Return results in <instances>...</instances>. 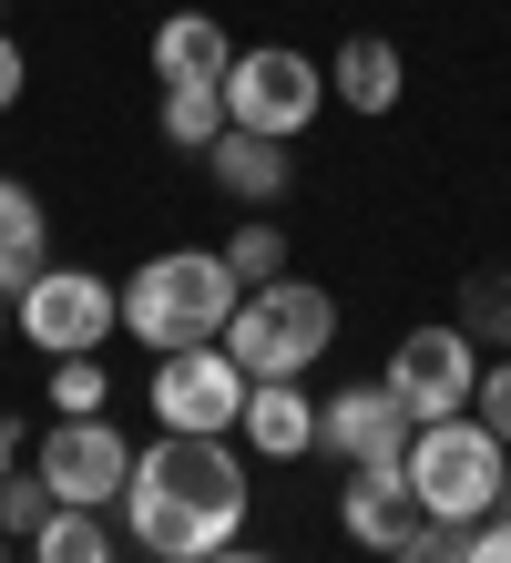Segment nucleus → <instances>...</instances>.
Segmentation results:
<instances>
[{
    "instance_id": "1",
    "label": "nucleus",
    "mask_w": 511,
    "mask_h": 563,
    "mask_svg": "<svg viewBox=\"0 0 511 563\" xmlns=\"http://www.w3.org/2000/svg\"><path fill=\"white\" fill-rule=\"evenodd\" d=\"M113 512L154 563H204L215 543L246 533V461L204 430H164L154 451H133V482Z\"/></svg>"
},
{
    "instance_id": "2",
    "label": "nucleus",
    "mask_w": 511,
    "mask_h": 563,
    "mask_svg": "<svg viewBox=\"0 0 511 563\" xmlns=\"http://www.w3.org/2000/svg\"><path fill=\"white\" fill-rule=\"evenodd\" d=\"M235 297L246 287L225 277L215 246H164V256H144V267L123 277V339H144L154 358L164 349H204V339H225Z\"/></svg>"
},
{
    "instance_id": "3",
    "label": "nucleus",
    "mask_w": 511,
    "mask_h": 563,
    "mask_svg": "<svg viewBox=\"0 0 511 563\" xmlns=\"http://www.w3.org/2000/svg\"><path fill=\"white\" fill-rule=\"evenodd\" d=\"M246 379H307L318 358L337 349V297L318 277H266L235 297V318H225V339H215Z\"/></svg>"
},
{
    "instance_id": "4",
    "label": "nucleus",
    "mask_w": 511,
    "mask_h": 563,
    "mask_svg": "<svg viewBox=\"0 0 511 563\" xmlns=\"http://www.w3.org/2000/svg\"><path fill=\"white\" fill-rule=\"evenodd\" d=\"M399 472H409V492H420V512H430V522H481V512H501V472H511V451L491 441V420H481V410H451V420H420V430H409Z\"/></svg>"
},
{
    "instance_id": "5",
    "label": "nucleus",
    "mask_w": 511,
    "mask_h": 563,
    "mask_svg": "<svg viewBox=\"0 0 511 563\" xmlns=\"http://www.w3.org/2000/svg\"><path fill=\"white\" fill-rule=\"evenodd\" d=\"M225 123H246V134H277V144H297L307 123L327 113V73L307 62L297 42H246L225 62Z\"/></svg>"
},
{
    "instance_id": "6",
    "label": "nucleus",
    "mask_w": 511,
    "mask_h": 563,
    "mask_svg": "<svg viewBox=\"0 0 511 563\" xmlns=\"http://www.w3.org/2000/svg\"><path fill=\"white\" fill-rule=\"evenodd\" d=\"M11 328L42 358H82L102 339H123V287L113 277H92V267H42L21 297H11Z\"/></svg>"
},
{
    "instance_id": "7",
    "label": "nucleus",
    "mask_w": 511,
    "mask_h": 563,
    "mask_svg": "<svg viewBox=\"0 0 511 563\" xmlns=\"http://www.w3.org/2000/svg\"><path fill=\"white\" fill-rule=\"evenodd\" d=\"M379 389H389L409 420H451V410H470V389H481V339H470L460 318L451 328H399Z\"/></svg>"
},
{
    "instance_id": "8",
    "label": "nucleus",
    "mask_w": 511,
    "mask_h": 563,
    "mask_svg": "<svg viewBox=\"0 0 511 563\" xmlns=\"http://www.w3.org/2000/svg\"><path fill=\"white\" fill-rule=\"evenodd\" d=\"M31 472L52 482V503H73V512H102V503H123V482H133V441L113 420H62L42 430V451H31Z\"/></svg>"
},
{
    "instance_id": "9",
    "label": "nucleus",
    "mask_w": 511,
    "mask_h": 563,
    "mask_svg": "<svg viewBox=\"0 0 511 563\" xmlns=\"http://www.w3.org/2000/svg\"><path fill=\"white\" fill-rule=\"evenodd\" d=\"M154 420L225 441V430L246 420V369H235L215 339H204V349H164V358H154Z\"/></svg>"
},
{
    "instance_id": "10",
    "label": "nucleus",
    "mask_w": 511,
    "mask_h": 563,
    "mask_svg": "<svg viewBox=\"0 0 511 563\" xmlns=\"http://www.w3.org/2000/svg\"><path fill=\"white\" fill-rule=\"evenodd\" d=\"M337 522H348V543L358 553H409V533H420V492H409V472L399 461H348V492H337Z\"/></svg>"
},
{
    "instance_id": "11",
    "label": "nucleus",
    "mask_w": 511,
    "mask_h": 563,
    "mask_svg": "<svg viewBox=\"0 0 511 563\" xmlns=\"http://www.w3.org/2000/svg\"><path fill=\"white\" fill-rule=\"evenodd\" d=\"M409 420L379 379H358V389H337V400H318V451H337V461H399L409 451Z\"/></svg>"
},
{
    "instance_id": "12",
    "label": "nucleus",
    "mask_w": 511,
    "mask_h": 563,
    "mask_svg": "<svg viewBox=\"0 0 511 563\" xmlns=\"http://www.w3.org/2000/svg\"><path fill=\"white\" fill-rule=\"evenodd\" d=\"M204 175H215L246 216H266V206L297 185V164H287V144H277V134H246V123H225V134L204 144Z\"/></svg>"
},
{
    "instance_id": "13",
    "label": "nucleus",
    "mask_w": 511,
    "mask_h": 563,
    "mask_svg": "<svg viewBox=\"0 0 511 563\" xmlns=\"http://www.w3.org/2000/svg\"><path fill=\"white\" fill-rule=\"evenodd\" d=\"M246 451L256 461H307L318 451V400H307L297 379H246Z\"/></svg>"
},
{
    "instance_id": "14",
    "label": "nucleus",
    "mask_w": 511,
    "mask_h": 563,
    "mask_svg": "<svg viewBox=\"0 0 511 563\" xmlns=\"http://www.w3.org/2000/svg\"><path fill=\"white\" fill-rule=\"evenodd\" d=\"M327 92L348 113H399V92H409V62H399V42L389 31H358V42H337V62H327Z\"/></svg>"
},
{
    "instance_id": "15",
    "label": "nucleus",
    "mask_w": 511,
    "mask_h": 563,
    "mask_svg": "<svg viewBox=\"0 0 511 563\" xmlns=\"http://www.w3.org/2000/svg\"><path fill=\"white\" fill-rule=\"evenodd\" d=\"M225 62H235V31L215 11L154 21V82H225Z\"/></svg>"
},
{
    "instance_id": "16",
    "label": "nucleus",
    "mask_w": 511,
    "mask_h": 563,
    "mask_svg": "<svg viewBox=\"0 0 511 563\" xmlns=\"http://www.w3.org/2000/svg\"><path fill=\"white\" fill-rule=\"evenodd\" d=\"M52 216H42V195H31V185H11V175H0V287H31V277H42L52 267Z\"/></svg>"
},
{
    "instance_id": "17",
    "label": "nucleus",
    "mask_w": 511,
    "mask_h": 563,
    "mask_svg": "<svg viewBox=\"0 0 511 563\" xmlns=\"http://www.w3.org/2000/svg\"><path fill=\"white\" fill-rule=\"evenodd\" d=\"M154 123H164V144H185V154H204L225 134V92L215 82H164V103H154Z\"/></svg>"
},
{
    "instance_id": "18",
    "label": "nucleus",
    "mask_w": 511,
    "mask_h": 563,
    "mask_svg": "<svg viewBox=\"0 0 511 563\" xmlns=\"http://www.w3.org/2000/svg\"><path fill=\"white\" fill-rule=\"evenodd\" d=\"M31 563H113V533H102V512H73V503H62L42 533H31Z\"/></svg>"
},
{
    "instance_id": "19",
    "label": "nucleus",
    "mask_w": 511,
    "mask_h": 563,
    "mask_svg": "<svg viewBox=\"0 0 511 563\" xmlns=\"http://www.w3.org/2000/svg\"><path fill=\"white\" fill-rule=\"evenodd\" d=\"M215 256H225V277H235V287L287 277V236H277V216H246V225H235V236H225Z\"/></svg>"
},
{
    "instance_id": "20",
    "label": "nucleus",
    "mask_w": 511,
    "mask_h": 563,
    "mask_svg": "<svg viewBox=\"0 0 511 563\" xmlns=\"http://www.w3.org/2000/svg\"><path fill=\"white\" fill-rule=\"evenodd\" d=\"M102 400H113V369H102V349L52 358V410H62V420H92Z\"/></svg>"
},
{
    "instance_id": "21",
    "label": "nucleus",
    "mask_w": 511,
    "mask_h": 563,
    "mask_svg": "<svg viewBox=\"0 0 511 563\" xmlns=\"http://www.w3.org/2000/svg\"><path fill=\"white\" fill-rule=\"evenodd\" d=\"M460 328L491 339V349H511V267H481V277L460 287Z\"/></svg>"
},
{
    "instance_id": "22",
    "label": "nucleus",
    "mask_w": 511,
    "mask_h": 563,
    "mask_svg": "<svg viewBox=\"0 0 511 563\" xmlns=\"http://www.w3.org/2000/svg\"><path fill=\"white\" fill-rule=\"evenodd\" d=\"M62 503H52V482L42 472H0V533H42Z\"/></svg>"
},
{
    "instance_id": "23",
    "label": "nucleus",
    "mask_w": 511,
    "mask_h": 563,
    "mask_svg": "<svg viewBox=\"0 0 511 563\" xmlns=\"http://www.w3.org/2000/svg\"><path fill=\"white\" fill-rule=\"evenodd\" d=\"M470 410H481V420H491V441L511 451V358H491V369H481V389H470Z\"/></svg>"
},
{
    "instance_id": "24",
    "label": "nucleus",
    "mask_w": 511,
    "mask_h": 563,
    "mask_svg": "<svg viewBox=\"0 0 511 563\" xmlns=\"http://www.w3.org/2000/svg\"><path fill=\"white\" fill-rule=\"evenodd\" d=\"M460 563H511V512H481V522H460Z\"/></svg>"
},
{
    "instance_id": "25",
    "label": "nucleus",
    "mask_w": 511,
    "mask_h": 563,
    "mask_svg": "<svg viewBox=\"0 0 511 563\" xmlns=\"http://www.w3.org/2000/svg\"><path fill=\"white\" fill-rule=\"evenodd\" d=\"M399 563H460V522H420V533H409V553Z\"/></svg>"
},
{
    "instance_id": "26",
    "label": "nucleus",
    "mask_w": 511,
    "mask_h": 563,
    "mask_svg": "<svg viewBox=\"0 0 511 563\" xmlns=\"http://www.w3.org/2000/svg\"><path fill=\"white\" fill-rule=\"evenodd\" d=\"M21 82H31V62H21V42H11V31H0V113L21 103Z\"/></svg>"
},
{
    "instance_id": "27",
    "label": "nucleus",
    "mask_w": 511,
    "mask_h": 563,
    "mask_svg": "<svg viewBox=\"0 0 511 563\" xmlns=\"http://www.w3.org/2000/svg\"><path fill=\"white\" fill-rule=\"evenodd\" d=\"M0 472H21V420L0 410Z\"/></svg>"
},
{
    "instance_id": "28",
    "label": "nucleus",
    "mask_w": 511,
    "mask_h": 563,
    "mask_svg": "<svg viewBox=\"0 0 511 563\" xmlns=\"http://www.w3.org/2000/svg\"><path fill=\"white\" fill-rule=\"evenodd\" d=\"M204 563H277V553H256V543H215Z\"/></svg>"
},
{
    "instance_id": "29",
    "label": "nucleus",
    "mask_w": 511,
    "mask_h": 563,
    "mask_svg": "<svg viewBox=\"0 0 511 563\" xmlns=\"http://www.w3.org/2000/svg\"><path fill=\"white\" fill-rule=\"evenodd\" d=\"M0 339H11V287H0Z\"/></svg>"
},
{
    "instance_id": "30",
    "label": "nucleus",
    "mask_w": 511,
    "mask_h": 563,
    "mask_svg": "<svg viewBox=\"0 0 511 563\" xmlns=\"http://www.w3.org/2000/svg\"><path fill=\"white\" fill-rule=\"evenodd\" d=\"M501 512H511V472H501Z\"/></svg>"
},
{
    "instance_id": "31",
    "label": "nucleus",
    "mask_w": 511,
    "mask_h": 563,
    "mask_svg": "<svg viewBox=\"0 0 511 563\" xmlns=\"http://www.w3.org/2000/svg\"><path fill=\"white\" fill-rule=\"evenodd\" d=\"M0 563H11V533H0Z\"/></svg>"
},
{
    "instance_id": "32",
    "label": "nucleus",
    "mask_w": 511,
    "mask_h": 563,
    "mask_svg": "<svg viewBox=\"0 0 511 563\" xmlns=\"http://www.w3.org/2000/svg\"><path fill=\"white\" fill-rule=\"evenodd\" d=\"M0 11H11V0H0Z\"/></svg>"
}]
</instances>
